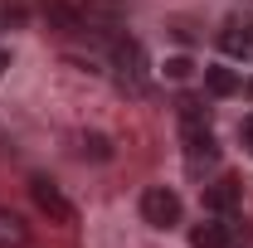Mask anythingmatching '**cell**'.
I'll use <instances>...</instances> for the list:
<instances>
[{"label":"cell","mask_w":253,"mask_h":248,"mask_svg":"<svg viewBox=\"0 0 253 248\" xmlns=\"http://www.w3.org/2000/svg\"><path fill=\"white\" fill-rule=\"evenodd\" d=\"M249 97H253V78H249Z\"/></svg>","instance_id":"cell-14"},{"label":"cell","mask_w":253,"mask_h":248,"mask_svg":"<svg viewBox=\"0 0 253 248\" xmlns=\"http://www.w3.org/2000/svg\"><path fill=\"white\" fill-rule=\"evenodd\" d=\"M239 200H244V190H239L234 175H224V180H214V185H205V209H210V214H234Z\"/></svg>","instance_id":"cell-7"},{"label":"cell","mask_w":253,"mask_h":248,"mask_svg":"<svg viewBox=\"0 0 253 248\" xmlns=\"http://www.w3.org/2000/svg\"><path fill=\"white\" fill-rule=\"evenodd\" d=\"M205 88H210L214 97H234L244 83H239V73H234V68H224V63H210V68H205Z\"/></svg>","instance_id":"cell-8"},{"label":"cell","mask_w":253,"mask_h":248,"mask_svg":"<svg viewBox=\"0 0 253 248\" xmlns=\"http://www.w3.org/2000/svg\"><path fill=\"white\" fill-rule=\"evenodd\" d=\"M5 63H10V54H0V73H5Z\"/></svg>","instance_id":"cell-13"},{"label":"cell","mask_w":253,"mask_h":248,"mask_svg":"<svg viewBox=\"0 0 253 248\" xmlns=\"http://www.w3.org/2000/svg\"><path fill=\"white\" fill-rule=\"evenodd\" d=\"M239 131H244V146H249V156H253V117H244V126H239Z\"/></svg>","instance_id":"cell-12"},{"label":"cell","mask_w":253,"mask_h":248,"mask_svg":"<svg viewBox=\"0 0 253 248\" xmlns=\"http://www.w3.org/2000/svg\"><path fill=\"white\" fill-rule=\"evenodd\" d=\"M93 151L97 161H107V156H112V146H107V136H83V156Z\"/></svg>","instance_id":"cell-10"},{"label":"cell","mask_w":253,"mask_h":248,"mask_svg":"<svg viewBox=\"0 0 253 248\" xmlns=\"http://www.w3.org/2000/svg\"><path fill=\"white\" fill-rule=\"evenodd\" d=\"M219 49L229 54V59H253V20H229L219 30Z\"/></svg>","instance_id":"cell-6"},{"label":"cell","mask_w":253,"mask_h":248,"mask_svg":"<svg viewBox=\"0 0 253 248\" xmlns=\"http://www.w3.org/2000/svg\"><path fill=\"white\" fill-rule=\"evenodd\" d=\"M180 136H185L190 165H200V161H214V156H219V141H214V131H210V112H205L195 97H180Z\"/></svg>","instance_id":"cell-1"},{"label":"cell","mask_w":253,"mask_h":248,"mask_svg":"<svg viewBox=\"0 0 253 248\" xmlns=\"http://www.w3.org/2000/svg\"><path fill=\"white\" fill-rule=\"evenodd\" d=\"M234 239H239V229L229 224V214H214V219H205V224L190 229V244L195 248H229Z\"/></svg>","instance_id":"cell-5"},{"label":"cell","mask_w":253,"mask_h":248,"mask_svg":"<svg viewBox=\"0 0 253 248\" xmlns=\"http://www.w3.org/2000/svg\"><path fill=\"white\" fill-rule=\"evenodd\" d=\"M30 195H34V205H39L49 219H59V224H73V219H78V209H73V205L59 195V185H54V180L34 175V180H30Z\"/></svg>","instance_id":"cell-4"},{"label":"cell","mask_w":253,"mask_h":248,"mask_svg":"<svg viewBox=\"0 0 253 248\" xmlns=\"http://www.w3.org/2000/svg\"><path fill=\"white\" fill-rule=\"evenodd\" d=\"M30 244V224L10 209H0V248H25Z\"/></svg>","instance_id":"cell-9"},{"label":"cell","mask_w":253,"mask_h":248,"mask_svg":"<svg viewBox=\"0 0 253 248\" xmlns=\"http://www.w3.org/2000/svg\"><path fill=\"white\" fill-rule=\"evenodd\" d=\"M190 68H195L190 59H166V78H175V83H180V78H190Z\"/></svg>","instance_id":"cell-11"},{"label":"cell","mask_w":253,"mask_h":248,"mask_svg":"<svg viewBox=\"0 0 253 248\" xmlns=\"http://www.w3.org/2000/svg\"><path fill=\"white\" fill-rule=\"evenodd\" d=\"M141 219H146L151 229L180 224V195H175L170 185H146L141 190Z\"/></svg>","instance_id":"cell-3"},{"label":"cell","mask_w":253,"mask_h":248,"mask_svg":"<svg viewBox=\"0 0 253 248\" xmlns=\"http://www.w3.org/2000/svg\"><path fill=\"white\" fill-rule=\"evenodd\" d=\"M112 68H117L122 88L146 93V54H141V44H136V39H126V34L112 39Z\"/></svg>","instance_id":"cell-2"}]
</instances>
